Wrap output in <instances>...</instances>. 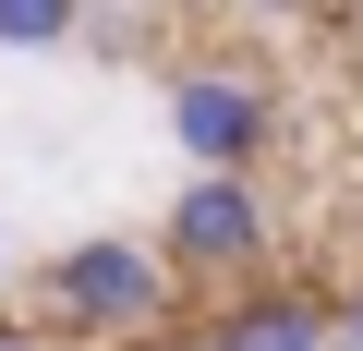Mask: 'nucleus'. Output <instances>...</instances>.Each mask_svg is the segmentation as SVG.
Here are the masks:
<instances>
[{
  "instance_id": "obj_1",
  "label": "nucleus",
  "mask_w": 363,
  "mask_h": 351,
  "mask_svg": "<svg viewBox=\"0 0 363 351\" xmlns=\"http://www.w3.org/2000/svg\"><path fill=\"white\" fill-rule=\"evenodd\" d=\"M37 291H49V315H61L73 339H133V327L169 315V255H157V243H121V230H85V243L49 255Z\"/></svg>"
},
{
  "instance_id": "obj_2",
  "label": "nucleus",
  "mask_w": 363,
  "mask_h": 351,
  "mask_svg": "<svg viewBox=\"0 0 363 351\" xmlns=\"http://www.w3.org/2000/svg\"><path fill=\"white\" fill-rule=\"evenodd\" d=\"M169 267H206V279H230V267H255L267 255V194L242 182V169H194V182L169 194Z\"/></svg>"
},
{
  "instance_id": "obj_3",
  "label": "nucleus",
  "mask_w": 363,
  "mask_h": 351,
  "mask_svg": "<svg viewBox=\"0 0 363 351\" xmlns=\"http://www.w3.org/2000/svg\"><path fill=\"white\" fill-rule=\"evenodd\" d=\"M169 145L194 157V169H255L267 157V85L194 61V73H169Z\"/></svg>"
},
{
  "instance_id": "obj_4",
  "label": "nucleus",
  "mask_w": 363,
  "mask_h": 351,
  "mask_svg": "<svg viewBox=\"0 0 363 351\" xmlns=\"http://www.w3.org/2000/svg\"><path fill=\"white\" fill-rule=\"evenodd\" d=\"M194 351H327V315L303 303V291H267V303H242V315H218Z\"/></svg>"
},
{
  "instance_id": "obj_5",
  "label": "nucleus",
  "mask_w": 363,
  "mask_h": 351,
  "mask_svg": "<svg viewBox=\"0 0 363 351\" xmlns=\"http://www.w3.org/2000/svg\"><path fill=\"white\" fill-rule=\"evenodd\" d=\"M85 0H0V49H73Z\"/></svg>"
},
{
  "instance_id": "obj_6",
  "label": "nucleus",
  "mask_w": 363,
  "mask_h": 351,
  "mask_svg": "<svg viewBox=\"0 0 363 351\" xmlns=\"http://www.w3.org/2000/svg\"><path fill=\"white\" fill-rule=\"evenodd\" d=\"M327 351H363V291H351V303L327 315Z\"/></svg>"
},
{
  "instance_id": "obj_7",
  "label": "nucleus",
  "mask_w": 363,
  "mask_h": 351,
  "mask_svg": "<svg viewBox=\"0 0 363 351\" xmlns=\"http://www.w3.org/2000/svg\"><path fill=\"white\" fill-rule=\"evenodd\" d=\"M242 13H315V0H242Z\"/></svg>"
},
{
  "instance_id": "obj_8",
  "label": "nucleus",
  "mask_w": 363,
  "mask_h": 351,
  "mask_svg": "<svg viewBox=\"0 0 363 351\" xmlns=\"http://www.w3.org/2000/svg\"><path fill=\"white\" fill-rule=\"evenodd\" d=\"M0 279H13V243H0Z\"/></svg>"
},
{
  "instance_id": "obj_9",
  "label": "nucleus",
  "mask_w": 363,
  "mask_h": 351,
  "mask_svg": "<svg viewBox=\"0 0 363 351\" xmlns=\"http://www.w3.org/2000/svg\"><path fill=\"white\" fill-rule=\"evenodd\" d=\"M0 351H37V339H0Z\"/></svg>"
}]
</instances>
